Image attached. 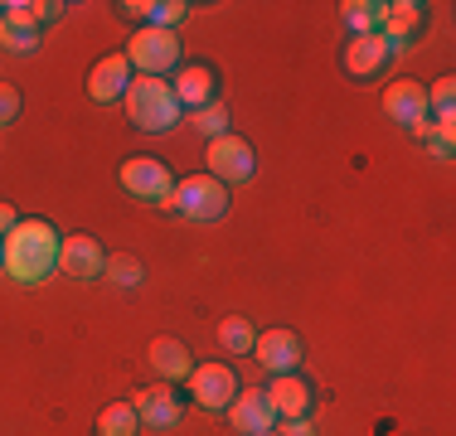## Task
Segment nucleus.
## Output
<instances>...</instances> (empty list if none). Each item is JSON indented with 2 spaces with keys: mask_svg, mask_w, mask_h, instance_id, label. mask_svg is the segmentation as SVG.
Here are the masks:
<instances>
[{
  "mask_svg": "<svg viewBox=\"0 0 456 436\" xmlns=\"http://www.w3.org/2000/svg\"><path fill=\"white\" fill-rule=\"evenodd\" d=\"M59 267V233L45 218H20L5 233V271L20 287H39Z\"/></svg>",
  "mask_w": 456,
  "mask_h": 436,
  "instance_id": "nucleus-1",
  "label": "nucleus"
},
{
  "mask_svg": "<svg viewBox=\"0 0 456 436\" xmlns=\"http://www.w3.org/2000/svg\"><path fill=\"white\" fill-rule=\"evenodd\" d=\"M184 107L175 102V87L166 78H132L126 87V117H132L136 131H151V136H166V131L180 126Z\"/></svg>",
  "mask_w": 456,
  "mask_h": 436,
  "instance_id": "nucleus-2",
  "label": "nucleus"
},
{
  "mask_svg": "<svg viewBox=\"0 0 456 436\" xmlns=\"http://www.w3.org/2000/svg\"><path fill=\"white\" fill-rule=\"evenodd\" d=\"M160 209H175L180 218H194V223H214L228 209V190L214 174H190V180H175V190L166 194Z\"/></svg>",
  "mask_w": 456,
  "mask_h": 436,
  "instance_id": "nucleus-3",
  "label": "nucleus"
},
{
  "mask_svg": "<svg viewBox=\"0 0 456 436\" xmlns=\"http://www.w3.org/2000/svg\"><path fill=\"white\" fill-rule=\"evenodd\" d=\"M126 63L141 69V78H166L170 69H180V39L170 29H136L126 44Z\"/></svg>",
  "mask_w": 456,
  "mask_h": 436,
  "instance_id": "nucleus-4",
  "label": "nucleus"
},
{
  "mask_svg": "<svg viewBox=\"0 0 456 436\" xmlns=\"http://www.w3.org/2000/svg\"><path fill=\"white\" fill-rule=\"evenodd\" d=\"M204 166H209V174L224 184H243V180H253V170H257V156H253V146H248L243 136H219V141H209V156H204Z\"/></svg>",
  "mask_w": 456,
  "mask_h": 436,
  "instance_id": "nucleus-5",
  "label": "nucleus"
},
{
  "mask_svg": "<svg viewBox=\"0 0 456 436\" xmlns=\"http://www.w3.org/2000/svg\"><path fill=\"white\" fill-rule=\"evenodd\" d=\"M384 112L394 117L398 126H408V136H428V87L422 83H412V78H398V83H388V93H384Z\"/></svg>",
  "mask_w": 456,
  "mask_h": 436,
  "instance_id": "nucleus-6",
  "label": "nucleus"
},
{
  "mask_svg": "<svg viewBox=\"0 0 456 436\" xmlns=\"http://www.w3.org/2000/svg\"><path fill=\"white\" fill-rule=\"evenodd\" d=\"M122 190L136 194V199H151V204H166V194L175 190V180H170V166L156 156H132L122 166Z\"/></svg>",
  "mask_w": 456,
  "mask_h": 436,
  "instance_id": "nucleus-7",
  "label": "nucleus"
},
{
  "mask_svg": "<svg viewBox=\"0 0 456 436\" xmlns=\"http://www.w3.org/2000/svg\"><path fill=\"white\" fill-rule=\"evenodd\" d=\"M190 388H194V402H200V408H209V412H224L228 402L238 398V378H233V368H228V364H200V368H190Z\"/></svg>",
  "mask_w": 456,
  "mask_h": 436,
  "instance_id": "nucleus-8",
  "label": "nucleus"
},
{
  "mask_svg": "<svg viewBox=\"0 0 456 436\" xmlns=\"http://www.w3.org/2000/svg\"><path fill=\"white\" fill-rule=\"evenodd\" d=\"M228 422H233V432L257 436V432H273L277 408H273V398H267L263 388H238V398L228 402Z\"/></svg>",
  "mask_w": 456,
  "mask_h": 436,
  "instance_id": "nucleus-9",
  "label": "nucleus"
},
{
  "mask_svg": "<svg viewBox=\"0 0 456 436\" xmlns=\"http://www.w3.org/2000/svg\"><path fill=\"white\" fill-rule=\"evenodd\" d=\"M102 243L88 233H73V238H59V271H69L73 281H93V277H102Z\"/></svg>",
  "mask_w": 456,
  "mask_h": 436,
  "instance_id": "nucleus-10",
  "label": "nucleus"
},
{
  "mask_svg": "<svg viewBox=\"0 0 456 436\" xmlns=\"http://www.w3.org/2000/svg\"><path fill=\"white\" fill-rule=\"evenodd\" d=\"M253 354L267 374H291L301 364V335L297 330H267V335H257Z\"/></svg>",
  "mask_w": 456,
  "mask_h": 436,
  "instance_id": "nucleus-11",
  "label": "nucleus"
},
{
  "mask_svg": "<svg viewBox=\"0 0 456 436\" xmlns=\"http://www.w3.org/2000/svg\"><path fill=\"white\" fill-rule=\"evenodd\" d=\"M126 87H132V63H126V53H107V59L93 63V73H88L93 102H117V97H126Z\"/></svg>",
  "mask_w": 456,
  "mask_h": 436,
  "instance_id": "nucleus-12",
  "label": "nucleus"
},
{
  "mask_svg": "<svg viewBox=\"0 0 456 436\" xmlns=\"http://www.w3.org/2000/svg\"><path fill=\"white\" fill-rule=\"evenodd\" d=\"M422 25H428V5H418V0H398V5H384V25H379V35H384L388 49L398 53Z\"/></svg>",
  "mask_w": 456,
  "mask_h": 436,
  "instance_id": "nucleus-13",
  "label": "nucleus"
},
{
  "mask_svg": "<svg viewBox=\"0 0 456 436\" xmlns=\"http://www.w3.org/2000/svg\"><path fill=\"white\" fill-rule=\"evenodd\" d=\"M170 87H175V102H180V107L200 112V107L214 102V69H209V63H184Z\"/></svg>",
  "mask_w": 456,
  "mask_h": 436,
  "instance_id": "nucleus-14",
  "label": "nucleus"
},
{
  "mask_svg": "<svg viewBox=\"0 0 456 436\" xmlns=\"http://www.w3.org/2000/svg\"><path fill=\"white\" fill-rule=\"evenodd\" d=\"M263 392L273 398L277 417H287V422H297V417H306V412H311V384H306V378H297V374H277L273 388H263Z\"/></svg>",
  "mask_w": 456,
  "mask_h": 436,
  "instance_id": "nucleus-15",
  "label": "nucleus"
},
{
  "mask_svg": "<svg viewBox=\"0 0 456 436\" xmlns=\"http://www.w3.org/2000/svg\"><path fill=\"white\" fill-rule=\"evenodd\" d=\"M388 59H394V49H388L384 35H360V39H350V49H345V69H350L354 78H374Z\"/></svg>",
  "mask_w": 456,
  "mask_h": 436,
  "instance_id": "nucleus-16",
  "label": "nucleus"
},
{
  "mask_svg": "<svg viewBox=\"0 0 456 436\" xmlns=\"http://www.w3.org/2000/svg\"><path fill=\"white\" fill-rule=\"evenodd\" d=\"M136 417L146 422V427H180V398L170 388H146L136 392Z\"/></svg>",
  "mask_w": 456,
  "mask_h": 436,
  "instance_id": "nucleus-17",
  "label": "nucleus"
},
{
  "mask_svg": "<svg viewBox=\"0 0 456 436\" xmlns=\"http://www.w3.org/2000/svg\"><path fill=\"white\" fill-rule=\"evenodd\" d=\"M151 364H156L160 378H190V349H184L180 340H170V335H156L151 340Z\"/></svg>",
  "mask_w": 456,
  "mask_h": 436,
  "instance_id": "nucleus-18",
  "label": "nucleus"
},
{
  "mask_svg": "<svg viewBox=\"0 0 456 436\" xmlns=\"http://www.w3.org/2000/svg\"><path fill=\"white\" fill-rule=\"evenodd\" d=\"M122 10L126 15H141L151 29H175L190 5H184V0H132V5H122Z\"/></svg>",
  "mask_w": 456,
  "mask_h": 436,
  "instance_id": "nucleus-19",
  "label": "nucleus"
},
{
  "mask_svg": "<svg viewBox=\"0 0 456 436\" xmlns=\"http://www.w3.org/2000/svg\"><path fill=\"white\" fill-rule=\"evenodd\" d=\"M345 25H350V35H379V25H384V0H350L345 5Z\"/></svg>",
  "mask_w": 456,
  "mask_h": 436,
  "instance_id": "nucleus-20",
  "label": "nucleus"
},
{
  "mask_svg": "<svg viewBox=\"0 0 456 436\" xmlns=\"http://www.w3.org/2000/svg\"><path fill=\"white\" fill-rule=\"evenodd\" d=\"M141 417L132 402H112V408H102V417H97V436H136Z\"/></svg>",
  "mask_w": 456,
  "mask_h": 436,
  "instance_id": "nucleus-21",
  "label": "nucleus"
},
{
  "mask_svg": "<svg viewBox=\"0 0 456 436\" xmlns=\"http://www.w3.org/2000/svg\"><path fill=\"white\" fill-rule=\"evenodd\" d=\"M0 49H10V53H35L39 49V29L35 25H15V20H5L0 15Z\"/></svg>",
  "mask_w": 456,
  "mask_h": 436,
  "instance_id": "nucleus-22",
  "label": "nucleus"
},
{
  "mask_svg": "<svg viewBox=\"0 0 456 436\" xmlns=\"http://www.w3.org/2000/svg\"><path fill=\"white\" fill-rule=\"evenodd\" d=\"M219 344L228 349V354H248V349L257 344V335H253V325H248L243 315H228V320L219 325Z\"/></svg>",
  "mask_w": 456,
  "mask_h": 436,
  "instance_id": "nucleus-23",
  "label": "nucleus"
},
{
  "mask_svg": "<svg viewBox=\"0 0 456 436\" xmlns=\"http://www.w3.org/2000/svg\"><path fill=\"white\" fill-rule=\"evenodd\" d=\"M102 271L117 281V287H141V281H146V267H141V262H136L132 253H117V257H107V262H102Z\"/></svg>",
  "mask_w": 456,
  "mask_h": 436,
  "instance_id": "nucleus-24",
  "label": "nucleus"
},
{
  "mask_svg": "<svg viewBox=\"0 0 456 436\" xmlns=\"http://www.w3.org/2000/svg\"><path fill=\"white\" fill-rule=\"evenodd\" d=\"M194 131H200V136H209V141L228 136V107L219 102V97H214L209 107H200V112H194Z\"/></svg>",
  "mask_w": 456,
  "mask_h": 436,
  "instance_id": "nucleus-25",
  "label": "nucleus"
},
{
  "mask_svg": "<svg viewBox=\"0 0 456 436\" xmlns=\"http://www.w3.org/2000/svg\"><path fill=\"white\" fill-rule=\"evenodd\" d=\"M428 102L437 107V122L452 126V102H456V78H437L428 87Z\"/></svg>",
  "mask_w": 456,
  "mask_h": 436,
  "instance_id": "nucleus-26",
  "label": "nucleus"
},
{
  "mask_svg": "<svg viewBox=\"0 0 456 436\" xmlns=\"http://www.w3.org/2000/svg\"><path fill=\"white\" fill-rule=\"evenodd\" d=\"M422 141H428V146L437 150L442 160H447V156H452V146H456V126H442V122H432V126H428V136H422Z\"/></svg>",
  "mask_w": 456,
  "mask_h": 436,
  "instance_id": "nucleus-27",
  "label": "nucleus"
},
{
  "mask_svg": "<svg viewBox=\"0 0 456 436\" xmlns=\"http://www.w3.org/2000/svg\"><path fill=\"white\" fill-rule=\"evenodd\" d=\"M5 20H15V25H35V29H39V5H35V0H5Z\"/></svg>",
  "mask_w": 456,
  "mask_h": 436,
  "instance_id": "nucleus-28",
  "label": "nucleus"
},
{
  "mask_svg": "<svg viewBox=\"0 0 456 436\" xmlns=\"http://www.w3.org/2000/svg\"><path fill=\"white\" fill-rule=\"evenodd\" d=\"M20 117V87L0 83V126H10Z\"/></svg>",
  "mask_w": 456,
  "mask_h": 436,
  "instance_id": "nucleus-29",
  "label": "nucleus"
},
{
  "mask_svg": "<svg viewBox=\"0 0 456 436\" xmlns=\"http://www.w3.org/2000/svg\"><path fill=\"white\" fill-rule=\"evenodd\" d=\"M277 436H316V427H311L306 417H297V422H287V427H281Z\"/></svg>",
  "mask_w": 456,
  "mask_h": 436,
  "instance_id": "nucleus-30",
  "label": "nucleus"
},
{
  "mask_svg": "<svg viewBox=\"0 0 456 436\" xmlns=\"http://www.w3.org/2000/svg\"><path fill=\"white\" fill-rule=\"evenodd\" d=\"M15 223H20V218H15V209H10V204H0V238H5Z\"/></svg>",
  "mask_w": 456,
  "mask_h": 436,
  "instance_id": "nucleus-31",
  "label": "nucleus"
},
{
  "mask_svg": "<svg viewBox=\"0 0 456 436\" xmlns=\"http://www.w3.org/2000/svg\"><path fill=\"white\" fill-rule=\"evenodd\" d=\"M0 267H5V238H0Z\"/></svg>",
  "mask_w": 456,
  "mask_h": 436,
  "instance_id": "nucleus-32",
  "label": "nucleus"
},
{
  "mask_svg": "<svg viewBox=\"0 0 456 436\" xmlns=\"http://www.w3.org/2000/svg\"><path fill=\"white\" fill-rule=\"evenodd\" d=\"M257 436H277V432H257Z\"/></svg>",
  "mask_w": 456,
  "mask_h": 436,
  "instance_id": "nucleus-33",
  "label": "nucleus"
},
{
  "mask_svg": "<svg viewBox=\"0 0 456 436\" xmlns=\"http://www.w3.org/2000/svg\"><path fill=\"white\" fill-rule=\"evenodd\" d=\"M0 15H5V5H0Z\"/></svg>",
  "mask_w": 456,
  "mask_h": 436,
  "instance_id": "nucleus-34",
  "label": "nucleus"
}]
</instances>
